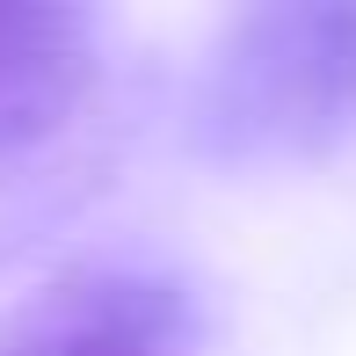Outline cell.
I'll return each mask as SVG.
<instances>
[{"mask_svg": "<svg viewBox=\"0 0 356 356\" xmlns=\"http://www.w3.org/2000/svg\"><path fill=\"white\" fill-rule=\"evenodd\" d=\"M95 88V37L73 8L0 0V175L44 153Z\"/></svg>", "mask_w": 356, "mask_h": 356, "instance_id": "cell-3", "label": "cell"}, {"mask_svg": "<svg viewBox=\"0 0 356 356\" xmlns=\"http://www.w3.org/2000/svg\"><path fill=\"white\" fill-rule=\"evenodd\" d=\"M0 356H189V298L145 269H66L0 320Z\"/></svg>", "mask_w": 356, "mask_h": 356, "instance_id": "cell-2", "label": "cell"}, {"mask_svg": "<svg viewBox=\"0 0 356 356\" xmlns=\"http://www.w3.org/2000/svg\"><path fill=\"white\" fill-rule=\"evenodd\" d=\"M204 145L233 160H298L356 131V8H254L204 80Z\"/></svg>", "mask_w": 356, "mask_h": 356, "instance_id": "cell-1", "label": "cell"}]
</instances>
